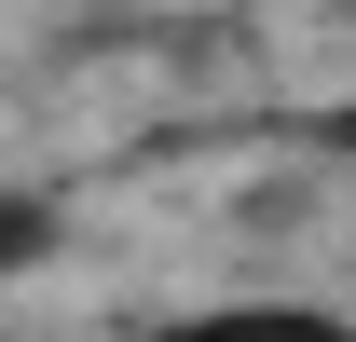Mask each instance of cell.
I'll list each match as a JSON object with an SVG mask.
<instances>
[{"instance_id": "1", "label": "cell", "mask_w": 356, "mask_h": 342, "mask_svg": "<svg viewBox=\"0 0 356 342\" xmlns=\"http://www.w3.org/2000/svg\"><path fill=\"white\" fill-rule=\"evenodd\" d=\"M151 342H356V329L315 301H220V315H165Z\"/></svg>"}, {"instance_id": "2", "label": "cell", "mask_w": 356, "mask_h": 342, "mask_svg": "<svg viewBox=\"0 0 356 342\" xmlns=\"http://www.w3.org/2000/svg\"><path fill=\"white\" fill-rule=\"evenodd\" d=\"M28 260H55V206L42 192H0V288H14Z\"/></svg>"}]
</instances>
